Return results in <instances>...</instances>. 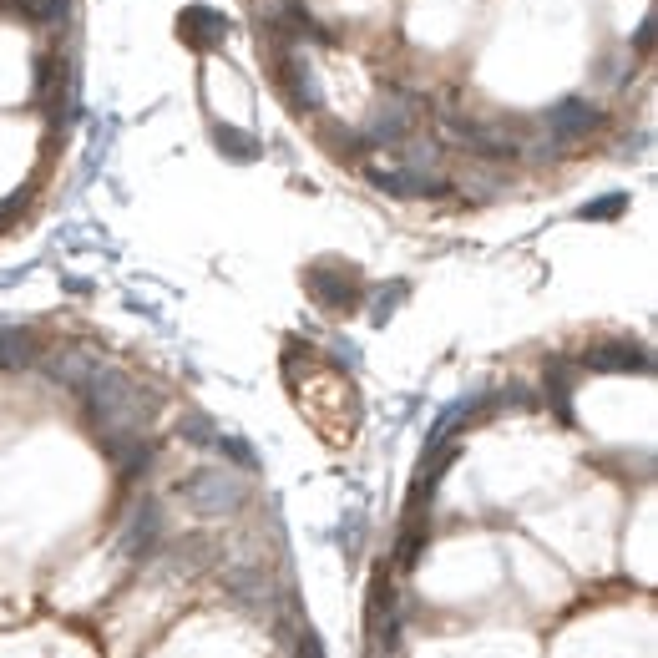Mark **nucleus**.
I'll return each mask as SVG.
<instances>
[{
  "instance_id": "obj_1",
  "label": "nucleus",
  "mask_w": 658,
  "mask_h": 658,
  "mask_svg": "<svg viewBox=\"0 0 658 658\" xmlns=\"http://www.w3.org/2000/svg\"><path fill=\"white\" fill-rule=\"evenodd\" d=\"M81 400H87V416L92 426L102 431V446L112 441H127V436H142L147 421L157 416V395L147 385H137L127 370L117 365H97L92 380L81 385Z\"/></svg>"
},
{
  "instance_id": "obj_2",
  "label": "nucleus",
  "mask_w": 658,
  "mask_h": 658,
  "mask_svg": "<svg viewBox=\"0 0 658 658\" xmlns=\"http://www.w3.org/2000/svg\"><path fill=\"white\" fill-rule=\"evenodd\" d=\"M183 502L198 512V517H238L243 507H249V471H238V466H203L193 471L183 486Z\"/></svg>"
},
{
  "instance_id": "obj_3",
  "label": "nucleus",
  "mask_w": 658,
  "mask_h": 658,
  "mask_svg": "<svg viewBox=\"0 0 658 658\" xmlns=\"http://www.w3.org/2000/svg\"><path fill=\"white\" fill-rule=\"evenodd\" d=\"M421 112H426V97L405 92V87H385L375 112H370V122H365V132H360V147H395L400 137L416 132Z\"/></svg>"
},
{
  "instance_id": "obj_4",
  "label": "nucleus",
  "mask_w": 658,
  "mask_h": 658,
  "mask_svg": "<svg viewBox=\"0 0 658 658\" xmlns=\"http://www.w3.org/2000/svg\"><path fill=\"white\" fill-rule=\"evenodd\" d=\"M157 542H162V507H157L152 497H142V502L132 507V517H127L117 547H122V557L147 562V557H157Z\"/></svg>"
},
{
  "instance_id": "obj_5",
  "label": "nucleus",
  "mask_w": 658,
  "mask_h": 658,
  "mask_svg": "<svg viewBox=\"0 0 658 658\" xmlns=\"http://www.w3.org/2000/svg\"><path fill=\"white\" fill-rule=\"evenodd\" d=\"M304 289H309L329 314H345V309L360 304V269H340V274H335V269L319 264V269L304 274Z\"/></svg>"
},
{
  "instance_id": "obj_6",
  "label": "nucleus",
  "mask_w": 658,
  "mask_h": 658,
  "mask_svg": "<svg viewBox=\"0 0 658 658\" xmlns=\"http://www.w3.org/2000/svg\"><path fill=\"white\" fill-rule=\"evenodd\" d=\"M365 178L380 188V193H395V198H436V193H446L451 183L431 168V173H421V168H365Z\"/></svg>"
},
{
  "instance_id": "obj_7",
  "label": "nucleus",
  "mask_w": 658,
  "mask_h": 658,
  "mask_svg": "<svg viewBox=\"0 0 658 658\" xmlns=\"http://www.w3.org/2000/svg\"><path fill=\"white\" fill-rule=\"evenodd\" d=\"M223 593H228V603L243 608V613H269V608H274L269 578H264L259 567H249V562H238V567L223 572Z\"/></svg>"
},
{
  "instance_id": "obj_8",
  "label": "nucleus",
  "mask_w": 658,
  "mask_h": 658,
  "mask_svg": "<svg viewBox=\"0 0 658 658\" xmlns=\"http://www.w3.org/2000/svg\"><path fill=\"white\" fill-rule=\"evenodd\" d=\"M542 122H547V137H557V142L567 147V142L588 137L593 127H603V112H598L588 97H567V102H557Z\"/></svg>"
},
{
  "instance_id": "obj_9",
  "label": "nucleus",
  "mask_w": 658,
  "mask_h": 658,
  "mask_svg": "<svg viewBox=\"0 0 658 658\" xmlns=\"http://www.w3.org/2000/svg\"><path fill=\"white\" fill-rule=\"evenodd\" d=\"M583 365H588V370H613V375H648V370H653L648 350L633 345V340H603V345H593V350L583 355Z\"/></svg>"
},
{
  "instance_id": "obj_10",
  "label": "nucleus",
  "mask_w": 658,
  "mask_h": 658,
  "mask_svg": "<svg viewBox=\"0 0 658 658\" xmlns=\"http://www.w3.org/2000/svg\"><path fill=\"white\" fill-rule=\"evenodd\" d=\"M279 61H284V92H289L294 112H304V117L324 112V92H319V76H314V66H309L304 56H294V51H284Z\"/></svg>"
},
{
  "instance_id": "obj_11",
  "label": "nucleus",
  "mask_w": 658,
  "mask_h": 658,
  "mask_svg": "<svg viewBox=\"0 0 658 658\" xmlns=\"http://www.w3.org/2000/svg\"><path fill=\"white\" fill-rule=\"evenodd\" d=\"M97 365H102V355L87 350V345H61L56 355H46V375H51L56 385H66V390H81V385L92 380Z\"/></svg>"
},
{
  "instance_id": "obj_12",
  "label": "nucleus",
  "mask_w": 658,
  "mask_h": 658,
  "mask_svg": "<svg viewBox=\"0 0 658 658\" xmlns=\"http://www.w3.org/2000/svg\"><path fill=\"white\" fill-rule=\"evenodd\" d=\"M178 26H183V41H188V46H203V51H208V46H218V41L233 31V26H228V16H223V11H213V6H188V11L178 16Z\"/></svg>"
},
{
  "instance_id": "obj_13",
  "label": "nucleus",
  "mask_w": 658,
  "mask_h": 658,
  "mask_svg": "<svg viewBox=\"0 0 658 658\" xmlns=\"http://www.w3.org/2000/svg\"><path fill=\"white\" fill-rule=\"evenodd\" d=\"M41 360V340L31 329H0V365L6 370H26Z\"/></svg>"
},
{
  "instance_id": "obj_14",
  "label": "nucleus",
  "mask_w": 658,
  "mask_h": 658,
  "mask_svg": "<svg viewBox=\"0 0 658 658\" xmlns=\"http://www.w3.org/2000/svg\"><path fill=\"white\" fill-rule=\"evenodd\" d=\"M213 142H218V147H223V157H233V162H254V157H259V137H254V132L213 127Z\"/></svg>"
},
{
  "instance_id": "obj_15",
  "label": "nucleus",
  "mask_w": 658,
  "mask_h": 658,
  "mask_svg": "<svg viewBox=\"0 0 658 658\" xmlns=\"http://www.w3.org/2000/svg\"><path fill=\"white\" fill-rule=\"evenodd\" d=\"M203 552H213V542H208V537H183V542H173V547H168V557H173V562H168V572H198V567L208 562Z\"/></svg>"
},
{
  "instance_id": "obj_16",
  "label": "nucleus",
  "mask_w": 658,
  "mask_h": 658,
  "mask_svg": "<svg viewBox=\"0 0 658 658\" xmlns=\"http://www.w3.org/2000/svg\"><path fill=\"white\" fill-rule=\"evenodd\" d=\"M213 446H218V451H223V461H233L238 471H249V476L259 471V451H254L249 441H243V436H233V431H218V436H213Z\"/></svg>"
},
{
  "instance_id": "obj_17",
  "label": "nucleus",
  "mask_w": 658,
  "mask_h": 658,
  "mask_svg": "<svg viewBox=\"0 0 658 658\" xmlns=\"http://www.w3.org/2000/svg\"><path fill=\"white\" fill-rule=\"evenodd\" d=\"M572 380H578V370H572L567 360H557V365L547 370V390H552V405H557L562 421H572V405H567V400H572Z\"/></svg>"
},
{
  "instance_id": "obj_18",
  "label": "nucleus",
  "mask_w": 658,
  "mask_h": 658,
  "mask_svg": "<svg viewBox=\"0 0 658 658\" xmlns=\"http://www.w3.org/2000/svg\"><path fill=\"white\" fill-rule=\"evenodd\" d=\"M623 208H628V193H613V198L583 203V208H578V218H583V223H613V218H623Z\"/></svg>"
},
{
  "instance_id": "obj_19",
  "label": "nucleus",
  "mask_w": 658,
  "mask_h": 658,
  "mask_svg": "<svg viewBox=\"0 0 658 658\" xmlns=\"http://www.w3.org/2000/svg\"><path fill=\"white\" fill-rule=\"evenodd\" d=\"M183 441H193V446H213V436H218V426L208 421V416H198V410H193V416H183Z\"/></svg>"
},
{
  "instance_id": "obj_20",
  "label": "nucleus",
  "mask_w": 658,
  "mask_h": 658,
  "mask_svg": "<svg viewBox=\"0 0 658 658\" xmlns=\"http://www.w3.org/2000/svg\"><path fill=\"white\" fill-rule=\"evenodd\" d=\"M421 547H426V532H421V527H410V532L400 537V552H395V562H400V567L410 572V567L421 562Z\"/></svg>"
},
{
  "instance_id": "obj_21",
  "label": "nucleus",
  "mask_w": 658,
  "mask_h": 658,
  "mask_svg": "<svg viewBox=\"0 0 658 658\" xmlns=\"http://www.w3.org/2000/svg\"><path fill=\"white\" fill-rule=\"evenodd\" d=\"M400 299H405V284H395V289H380V294H375V304H370V319H375V324H385V319L400 309Z\"/></svg>"
},
{
  "instance_id": "obj_22",
  "label": "nucleus",
  "mask_w": 658,
  "mask_h": 658,
  "mask_svg": "<svg viewBox=\"0 0 658 658\" xmlns=\"http://www.w3.org/2000/svg\"><path fill=\"white\" fill-rule=\"evenodd\" d=\"M56 71H61V61H51V56H36V97H46V92H51Z\"/></svg>"
},
{
  "instance_id": "obj_23",
  "label": "nucleus",
  "mask_w": 658,
  "mask_h": 658,
  "mask_svg": "<svg viewBox=\"0 0 658 658\" xmlns=\"http://www.w3.org/2000/svg\"><path fill=\"white\" fill-rule=\"evenodd\" d=\"M633 46H638V51H648V46H653V16H643V26H638Z\"/></svg>"
},
{
  "instance_id": "obj_24",
  "label": "nucleus",
  "mask_w": 658,
  "mask_h": 658,
  "mask_svg": "<svg viewBox=\"0 0 658 658\" xmlns=\"http://www.w3.org/2000/svg\"><path fill=\"white\" fill-rule=\"evenodd\" d=\"M21 6H26V11H31V6H36V0H21Z\"/></svg>"
}]
</instances>
